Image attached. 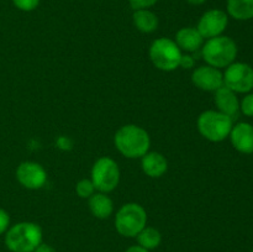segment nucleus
<instances>
[{"label": "nucleus", "mask_w": 253, "mask_h": 252, "mask_svg": "<svg viewBox=\"0 0 253 252\" xmlns=\"http://www.w3.org/2000/svg\"><path fill=\"white\" fill-rule=\"evenodd\" d=\"M120 180L118 163L109 157H101L94 163L91 169V182L100 193L113 192Z\"/></svg>", "instance_id": "nucleus-7"}, {"label": "nucleus", "mask_w": 253, "mask_h": 252, "mask_svg": "<svg viewBox=\"0 0 253 252\" xmlns=\"http://www.w3.org/2000/svg\"><path fill=\"white\" fill-rule=\"evenodd\" d=\"M175 43L180 49L187 52H195L203 47L204 39L195 27H183L175 35Z\"/></svg>", "instance_id": "nucleus-14"}, {"label": "nucleus", "mask_w": 253, "mask_h": 252, "mask_svg": "<svg viewBox=\"0 0 253 252\" xmlns=\"http://www.w3.org/2000/svg\"><path fill=\"white\" fill-rule=\"evenodd\" d=\"M132 20L136 29L141 32H145V34H151V32L156 31L158 27L157 15L148 9L135 10Z\"/></svg>", "instance_id": "nucleus-18"}, {"label": "nucleus", "mask_w": 253, "mask_h": 252, "mask_svg": "<svg viewBox=\"0 0 253 252\" xmlns=\"http://www.w3.org/2000/svg\"><path fill=\"white\" fill-rule=\"evenodd\" d=\"M192 82L202 90L216 91L224 85V74L215 67L200 66L193 72Z\"/></svg>", "instance_id": "nucleus-11"}, {"label": "nucleus", "mask_w": 253, "mask_h": 252, "mask_svg": "<svg viewBox=\"0 0 253 252\" xmlns=\"http://www.w3.org/2000/svg\"><path fill=\"white\" fill-rule=\"evenodd\" d=\"M41 0H12V4L21 11H32L40 5Z\"/></svg>", "instance_id": "nucleus-22"}, {"label": "nucleus", "mask_w": 253, "mask_h": 252, "mask_svg": "<svg viewBox=\"0 0 253 252\" xmlns=\"http://www.w3.org/2000/svg\"><path fill=\"white\" fill-rule=\"evenodd\" d=\"M234 126L230 116L215 110H208L198 118V128L202 136L212 142H220L229 137Z\"/></svg>", "instance_id": "nucleus-4"}, {"label": "nucleus", "mask_w": 253, "mask_h": 252, "mask_svg": "<svg viewBox=\"0 0 253 252\" xmlns=\"http://www.w3.org/2000/svg\"><path fill=\"white\" fill-rule=\"evenodd\" d=\"M115 146L127 158H138L148 152L151 141L147 131L136 125H125L115 133Z\"/></svg>", "instance_id": "nucleus-1"}, {"label": "nucleus", "mask_w": 253, "mask_h": 252, "mask_svg": "<svg viewBox=\"0 0 253 252\" xmlns=\"http://www.w3.org/2000/svg\"><path fill=\"white\" fill-rule=\"evenodd\" d=\"M126 252H148V250L143 249L141 246H131L130 249L126 250Z\"/></svg>", "instance_id": "nucleus-27"}, {"label": "nucleus", "mask_w": 253, "mask_h": 252, "mask_svg": "<svg viewBox=\"0 0 253 252\" xmlns=\"http://www.w3.org/2000/svg\"><path fill=\"white\" fill-rule=\"evenodd\" d=\"M147 214L146 210L136 203L123 205L115 217L116 230L126 237H135L146 227Z\"/></svg>", "instance_id": "nucleus-5"}, {"label": "nucleus", "mask_w": 253, "mask_h": 252, "mask_svg": "<svg viewBox=\"0 0 253 252\" xmlns=\"http://www.w3.org/2000/svg\"><path fill=\"white\" fill-rule=\"evenodd\" d=\"M205 1H207V0H187V2H189L190 5H202L204 4Z\"/></svg>", "instance_id": "nucleus-28"}, {"label": "nucleus", "mask_w": 253, "mask_h": 252, "mask_svg": "<svg viewBox=\"0 0 253 252\" xmlns=\"http://www.w3.org/2000/svg\"><path fill=\"white\" fill-rule=\"evenodd\" d=\"M161 234L155 227H145L140 234L137 235V241L141 247L146 250L156 249L161 244Z\"/></svg>", "instance_id": "nucleus-19"}, {"label": "nucleus", "mask_w": 253, "mask_h": 252, "mask_svg": "<svg viewBox=\"0 0 253 252\" xmlns=\"http://www.w3.org/2000/svg\"><path fill=\"white\" fill-rule=\"evenodd\" d=\"M224 85L236 94L250 93L253 89V68L244 62H234L226 67Z\"/></svg>", "instance_id": "nucleus-8"}, {"label": "nucleus", "mask_w": 253, "mask_h": 252, "mask_svg": "<svg viewBox=\"0 0 253 252\" xmlns=\"http://www.w3.org/2000/svg\"><path fill=\"white\" fill-rule=\"evenodd\" d=\"M41 241L42 230L35 222H19L5 235V245L11 252H34Z\"/></svg>", "instance_id": "nucleus-2"}, {"label": "nucleus", "mask_w": 253, "mask_h": 252, "mask_svg": "<svg viewBox=\"0 0 253 252\" xmlns=\"http://www.w3.org/2000/svg\"><path fill=\"white\" fill-rule=\"evenodd\" d=\"M193 64H194V59H193L192 56H182V59H180V64L179 66L184 67V68H192Z\"/></svg>", "instance_id": "nucleus-25"}, {"label": "nucleus", "mask_w": 253, "mask_h": 252, "mask_svg": "<svg viewBox=\"0 0 253 252\" xmlns=\"http://www.w3.org/2000/svg\"><path fill=\"white\" fill-rule=\"evenodd\" d=\"M215 104L220 113L230 116L231 119L236 118L240 111V101L236 93L225 85L215 91Z\"/></svg>", "instance_id": "nucleus-13"}, {"label": "nucleus", "mask_w": 253, "mask_h": 252, "mask_svg": "<svg viewBox=\"0 0 253 252\" xmlns=\"http://www.w3.org/2000/svg\"><path fill=\"white\" fill-rule=\"evenodd\" d=\"M226 14L239 21L253 19V0H227Z\"/></svg>", "instance_id": "nucleus-16"}, {"label": "nucleus", "mask_w": 253, "mask_h": 252, "mask_svg": "<svg viewBox=\"0 0 253 252\" xmlns=\"http://www.w3.org/2000/svg\"><path fill=\"white\" fill-rule=\"evenodd\" d=\"M16 178L22 187L27 189H40L47 180V173L36 162H22L16 169Z\"/></svg>", "instance_id": "nucleus-10"}, {"label": "nucleus", "mask_w": 253, "mask_h": 252, "mask_svg": "<svg viewBox=\"0 0 253 252\" xmlns=\"http://www.w3.org/2000/svg\"><path fill=\"white\" fill-rule=\"evenodd\" d=\"M142 169L147 175L152 178L162 177L168 168L167 160L165 156L158 152H147L142 156Z\"/></svg>", "instance_id": "nucleus-15"}, {"label": "nucleus", "mask_w": 253, "mask_h": 252, "mask_svg": "<svg viewBox=\"0 0 253 252\" xmlns=\"http://www.w3.org/2000/svg\"><path fill=\"white\" fill-rule=\"evenodd\" d=\"M89 209L95 217L106 219L110 216L114 210L113 202L104 193H96L89 198Z\"/></svg>", "instance_id": "nucleus-17"}, {"label": "nucleus", "mask_w": 253, "mask_h": 252, "mask_svg": "<svg viewBox=\"0 0 253 252\" xmlns=\"http://www.w3.org/2000/svg\"><path fill=\"white\" fill-rule=\"evenodd\" d=\"M202 56L208 66L225 68L234 63L237 57V44L231 37L217 36L209 39L202 47Z\"/></svg>", "instance_id": "nucleus-3"}, {"label": "nucleus", "mask_w": 253, "mask_h": 252, "mask_svg": "<svg viewBox=\"0 0 253 252\" xmlns=\"http://www.w3.org/2000/svg\"><path fill=\"white\" fill-rule=\"evenodd\" d=\"M182 52L174 41L167 37L155 40L150 47V58L156 68L165 72L174 71L179 67Z\"/></svg>", "instance_id": "nucleus-6"}, {"label": "nucleus", "mask_w": 253, "mask_h": 252, "mask_svg": "<svg viewBox=\"0 0 253 252\" xmlns=\"http://www.w3.org/2000/svg\"><path fill=\"white\" fill-rule=\"evenodd\" d=\"M240 110L245 116L253 118V93H247L240 103Z\"/></svg>", "instance_id": "nucleus-21"}, {"label": "nucleus", "mask_w": 253, "mask_h": 252, "mask_svg": "<svg viewBox=\"0 0 253 252\" xmlns=\"http://www.w3.org/2000/svg\"><path fill=\"white\" fill-rule=\"evenodd\" d=\"M10 225V216L4 209H0V235L4 234Z\"/></svg>", "instance_id": "nucleus-24"}, {"label": "nucleus", "mask_w": 253, "mask_h": 252, "mask_svg": "<svg viewBox=\"0 0 253 252\" xmlns=\"http://www.w3.org/2000/svg\"><path fill=\"white\" fill-rule=\"evenodd\" d=\"M251 252H253V251H251Z\"/></svg>", "instance_id": "nucleus-29"}, {"label": "nucleus", "mask_w": 253, "mask_h": 252, "mask_svg": "<svg viewBox=\"0 0 253 252\" xmlns=\"http://www.w3.org/2000/svg\"><path fill=\"white\" fill-rule=\"evenodd\" d=\"M230 140L235 150L245 155L253 153V125L249 123H239L232 126Z\"/></svg>", "instance_id": "nucleus-12"}, {"label": "nucleus", "mask_w": 253, "mask_h": 252, "mask_svg": "<svg viewBox=\"0 0 253 252\" xmlns=\"http://www.w3.org/2000/svg\"><path fill=\"white\" fill-rule=\"evenodd\" d=\"M158 0H128L130 6L133 10H142V9H150L151 6L157 2Z\"/></svg>", "instance_id": "nucleus-23"}, {"label": "nucleus", "mask_w": 253, "mask_h": 252, "mask_svg": "<svg viewBox=\"0 0 253 252\" xmlns=\"http://www.w3.org/2000/svg\"><path fill=\"white\" fill-rule=\"evenodd\" d=\"M34 252H56V251H54L53 247H51L49 245L40 244Z\"/></svg>", "instance_id": "nucleus-26"}, {"label": "nucleus", "mask_w": 253, "mask_h": 252, "mask_svg": "<svg viewBox=\"0 0 253 252\" xmlns=\"http://www.w3.org/2000/svg\"><path fill=\"white\" fill-rule=\"evenodd\" d=\"M229 24V15L221 9H210L203 14L198 22V31L203 39H212L221 36Z\"/></svg>", "instance_id": "nucleus-9"}, {"label": "nucleus", "mask_w": 253, "mask_h": 252, "mask_svg": "<svg viewBox=\"0 0 253 252\" xmlns=\"http://www.w3.org/2000/svg\"><path fill=\"white\" fill-rule=\"evenodd\" d=\"M76 190H77V194H78L81 198H90L91 195L94 194L95 187H94L91 180L82 179L79 180L78 184H77Z\"/></svg>", "instance_id": "nucleus-20"}]
</instances>
